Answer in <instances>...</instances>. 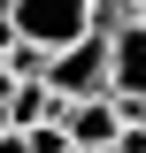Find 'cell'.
I'll return each mask as SVG.
<instances>
[{
    "label": "cell",
    "instance_id": "cell-4",
    "mask_svg": "<svg viewBox=\"0 0 146 153\" xmlns=\"http://www.w3.org/2000/svg\"><path fill=\"white\" fill-rule=\"evenodd\" d=\"M0 107H8V123H16V130H31V123H54L62 100H54V84H46V76H16Z\"/></svg>",
    "mask_w": 146,
    "mask_h": 153
},
{
    "label": "cell",
    "instance_id": "cell-2",
    "mask_svg": "<svg viewBox=\"0 0 146 153\" xmlns=\"http://www.w3.org/2000/svg\"><path fill=\"white\" fill-rule=\"evenodd\" d=\"M38 76L54 84V100H92V92H108V23L85 31L77 46H62V54H46Z\"/></svg>",
    "mask_w": 146,
    "mask_h": 153
},
{
    "label": "cell",
    "instance_id": "cell-5",
    "mask_svg": "<svg viewBox=\"0 0 146 153\" xmlns=\"http://www.w3.org/2000/svg\"><path fill=\"white\" fill-rule=\"evenodd\" d=\"M131 8H138V0H100V23H123Z\"/></svg>",
    "mask_w": 146,
    "mask_h": 153
},
{
    "label": "cell",
    "instance_id": "cell-1",
    "mask_svg": "<svg viewBox=\"0 0 146 153\" xmlns=\"http://www.w3.org/2000/svg\"><path fill=\"white\" fill-rule=\"evenodd\" d=\"M0 8H8V31L46 46V54L77 46L85 31H100V0H0Z\"/></svg>",
    "mask_w": 146,
    "mask_h": 153
},
{
    "label": "cell",
    "instance_id": "cell-6",
    "mask_svg": "<svg viewBox=\"0 0 146 153\" xmlns=\"http://www.w3.org/2000/svg\"><path fill=\"white\" fill-rule=\"evenodd\" d=\"M0 153H31V146H23V130H0Z\"/></svg>",
    "mask_w": 146,
    "mask_h": 153
},
{
    "label": "cell",
    "instance_id": "cell-3",
    "mask_svg": "<svg viewBox=\"0 0 146 153\" xmlns=\"http://www.w3.org/2000/svg\"><path fill=\"white\" fill-rule=\"evenodd\" d=\"M108 92L115 100H146V23L138 16L108 23Z\"/></svg>",
    "mask_w": 146,
    "mask_h": 153
},
{
    "label": "cell",
    "instance_id": "cell-7",
    "mask_svg": "<svg viewBox=\"0 0 146 153\" xmlns=\"http://www.w3.org/2000/svg\"><path fill=\"white\" fill-rule=\"evenodd\" d=\"M131 16H138V23H146V0H138V8H131Z\"/></svg>",
    "mask_w": 146,
    "mask_h": 153
}]
</instances>
